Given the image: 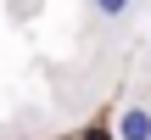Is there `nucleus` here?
Wrapping results in <instances>:
<instances>
[{
    "label": "nucleus",
    "instance_id": "1",
    "mask_svg": "<svg viewBox=\"0 0 151 140\" xmlns=\"http://www.w3.org/2000/svg\"><path fill=\"white\" fill-rule=\"evenodd\" d=\"M118 140H151V107L146 101H134V107L118 112Z\"/></svg>",
    "mask_w": 151,
    "mask_h": 140
},
{
    "label": "nucleus",
    "instance_id": "2",
    "mask_svg": "<svg viewBox=\"0 0 151 140\" xmlns=\"http://www.w3.org/2000/svg\"><path fill=\"white\" fill-rule=\"evenodd\" d=\"M129 6H134V0H90V11H95L101 22H118V17H129Z\"/></svg>",
    "mask_w": 151,
    "mask_h": 140
}]
</instances>
